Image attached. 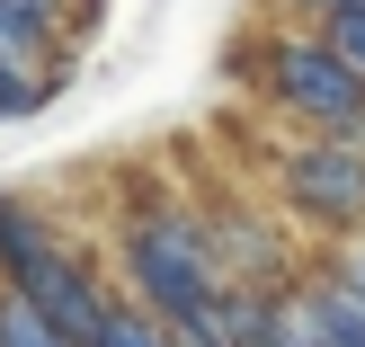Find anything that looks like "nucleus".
Listing matches in <instances>:
<instances>
[{
	"instance_id": "obj_1",
	"label": "nucleus",
	"mask_w": 365,
	"mask_h": 347,
	"mask_svg": "<svg viewBox=\"0 0 365 347\" xmlns=\"http://www.w3.org/2000/svg\"><path fill=\"white\" fill-rule=\"evenodd\" d=\"M116 267H125V294L134 312H152L160 330H205L214 303L232 294V267L214 249V223H196L178 196L143 187L116 223Z\"/></svg>"
},
{
	"instance_id": "obj_2",
	"label": "nucleus",
	"mask_w": 365,
	"mask_h": 347,
	"mask_svg": "<svg viewBox=\"0 0 365 347\" xmlns=\"http://www.w3.org/2000/svg\"><path fill=\"white\" fill-rule=\"evenodd\" d=\"M259 71H267V98H277L294 125H312V134L356 143V152H365V81L321 45L312 27H303V36H267Z\"/></svg>"
},
{
	"instance_id": "obj_3",
	"label": "nucleus",
	"mask_w": 365,
	"mask_h": 347,
	"mask_svg": "<svg viewBox=\"0 0 365 347\" xmlns=\"http://www.w3.org/2000/svg\"><path fill=\"white\" fill-rule=\"evenodd\" d=\"M277 196L303 214V223L356 241V232H365V152H356V143H330V134L294 143L285 170H277Z\"/></svg>"
},
{
	"instance_id": "obj_4",
	"label": "nucleus",
	"mask_w": 365,
	"mask_h": 347,
	"mask_svg": "<svg viewBox=\"0 0 365 347\" xmlns=\"http://www.w3.org/2000/svg\"><path fill=\"white\" fill-rule=\"evenodd\" d=\"M18 294H27L36 312L63 330V338H81V347H98V338H107V321L125 312V303L98 285V267H89V259H71V249H53L45 267H27V276H18Z\"/></svg>"
},
{
	"instance_id": "obj_5",
	"label": "nucleus",
	"mask_w": 365,
	"mask_h": 347,
	"mask_svg": "<svg viewBox=\"0 0 365 347\" xmlns=\"http://www.w3.org/2000/svg\"><path fill=\"white\" fill-rule=\"evenodd\" d=\"M53 249H63V241H53V223H45V214H36L27 196H0V276L18 285L27 267H45Z\"/></svg>"
},
{
	"instance_id": "obj_6",
	"label": "nucleus",
	"mask_w": 365,
	"mask_h": 347,
	"mask_svg": "<svg viewBox=\"0 0 365 347\" xmlns=\"http://www.w3.org/2000/svg\"><path fill=\"white\" fill-rule=\"evenodd\" d=\"M0 347H81V338H63L18 285H0Z\"/></svg>"
},
{
	"instance_id": "obj_7",
	"label": "nucleus",
	"mask_w": 365,
	"mask_h": 347,
	"mask_svg": "<svg viewBox=\"0 0 365 347\" xmlns=\"http://www.w3.org/2000/svg\"><path fill=\"white\" fill-rule=\"evenodd\" d=\"M45 98H53L45 71H27V63H9V53H0V116H36Z\"/></svg>"
},
{
	"instance_id": "obj_8",
	"label": "nucleus",
	"mask_w": 365,
	"mask_h": 347,
	"mask_svg": "<svg viewBox=\"0 0 365 347\" xmlns=\"http://www.w3.org/2000/svg\"><path fill=\"white\" fill-rule=\"evenodd\" d=\"M63 9H71V0H0V18H9V27H27V36H45V45L63 36Z\"/></svg>"
},
{
	"instance_id": "obj_9",
	"label": "nucleus",
	"mask_w": 365,
	"mask_h": 347,
	"mask_svg": "<svg viewBox=\"0 0 365 347\" xmlns=\"http://www.w3.org/2000/svg\"><path fill=\"white\" fill-rule=\"evenodd\" d=\"M98 347H170V330H160L152 312H134V303H125V312L107 321V338H98Z\"/></svg>"
},
{
	"instance_id": "obj_10",
	"label": "nucleus",
	"mask_w": 365,
	"mask_h": 347,
	"mask_svg": "<svg viewBox=\"0 0 365 347\" xmlns=\"http://www.w3.org/2000/svg\"><path fill=\"white\" fill-rule=\"evenodd\" d=\"M321 45H330L339 63H348L356 81H365V9H356V18H339V27H321Z\"/></svg>"
},
{
	"instance_id": "obj_11",
	"label": "nucleus",
	"mask_w": 365,
	"mask_h": 347,
	"mask_svg": "<svg viewBox=\"0 0 365 347\" xmlns=\"http://www.w3.org/2000/svg\"><path fill=\"white\" fill-rule=\"evenodd\" d=\"M285 9H294V18H312V36H321V27H339V18H356L365 0H285Z\"/></svg>"
},
{
	"instance_id": "obj_12",
	"label": "nucleus",
	"mask_w": 365,
	"mask_h": 347,
	"mask_svg": "<svg viewBox=\"0 0 365 347\" xmlns=\"http://www.w3.org/2000/svg\"><path fill=\"white\" fill-rule=\"evenodd\" d=\"M339 276H348V285H356V294H365V232H356V241H348V249H339Z\"/></svg>"
},
{
	"instance_id": "obj_13",
	"label": "nucleus",
	"mask_w": 365,
	"mask_h": 347,
	"mask_svg": "<svg viewBox=\"0 0 365 347\" xmlns=\"http://www.w3.org/2000/svg\"><path fill=\"white\" fill-rule=\"evenodd\" d=\"M170 347H223V338H205V330H170Z\"/></svg>"
}]
</instances>
